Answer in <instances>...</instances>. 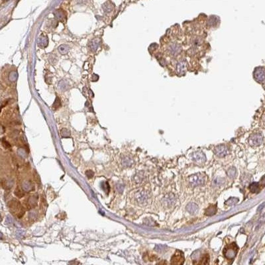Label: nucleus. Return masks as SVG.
<instances>
[{
	"label": "nucleus",
	"mask_w": 265,
	"mask_h": 265,
	"mask_svg": "<svg viewBox=\"0 0 265 265\" xmlns=\"http://www.w3.org/2000/svg\"><path fill=\"white\" fill-rule=\"evenodd\" d=\"M207 176L205 174L198 173L189 176L188 182L191 186L197 187V186L204 185L207 181Z\"/></svg>",
	"instance_id": "obj_1"
},
{
	"label": "nucleus",
	"mask_w": 265,
	"mask_h": 265,
	"mask_svg": "<svg viewBox=\"0 0 265 265\" xmlns=\"http://www.w3.org/2000/svg\"><path fill=\"white\" fill-rule=\"evenodd\" d=\"M238 247L235 243H233L225 247L223 250V255L227 260H233L235 259L238 252Z\"/></svg>",
	"instance_id": "obj_2"
},
{
	"label": "nucleus",
	"mask_w": 265,
	"mask_h": 265,
	"mask_svg": "<svg viewBox=\"0 0 265 265\" xmlns=\"http://www.w3.org/2000/svg\"><path fill=\"white\" fill-rule=\"evenodd\" d=\"M263 140V136L261 132H255L252 133L249 136V143L251 147H259L262 143Z\"/></svg>",
	"instance_id": "obj_3"
},
{
	"label": "nucleus",
	"mask_w": 265,
	"mask_h": 265,
	"mask_svg": "<svg viewBox=\"0 0 265 265\" xmlns=\"http://www.w3.org/2000/svg\"><path fill=\"white\" fill-rule=\"evenodd\" d=\"M9 204H10V205H9V208H10L12 214L18 216L19 218H20V217L23 216L24 211L23 210L22 206H21L20 203L17 200H12Z\"/></svg>",
	"instance_id": "obj_4"
},
{
	"label": "nucleus",
	"mask_w": 265,
	"mask_h": 265,
	"mask_svg": "<svg viewBox=\"0 0 265 265\" xmlns=\"http://www.w3.org/2000/svg\"><path fill=\"white\" fill-rule=\"evenodd\" d=\"M214 154L216 155L217 156L219 157V158H222V157H225L227 155L230 154V150L229 147L227 146L226 145H219L218 146H216L214 149Z\"/></svg>",
	"instance_id": "obj_5"
},
{
	"label": "nucleus",
	"mask_w": 265,
	"mask_h": 265,
	"mask_svg": "<svg viewBox=\"0 0 265 265\" xmlns=\"http://www.w3.org/2000/svg\"><path fill=\"white\" fill-rule=\"evenodd\" d=\"M192 160L195 164L198 165L204 164L206 161V156L204 153L202 151L194 152L192 154Z\"/></svg>",
	"instance_id": "obj_6"
},
{
	"label": "nucleus",
	"mask_w": 265,
	"mask_h": 265,
	"mask_svg": "<svg viewBox=\"0 0 265 265\" xmlns=\"http://www.w3.org/2000/svg\"><path fill=\"white\" fill-rule=\"evenodd\" d=\"M184 262V257L183 252L180 250H176L175 253L172 257L170 262L172 264H182Z\"/></svg>",
	"instance_id": "obj_7"
},
{
	"label": "nucleus",
	"mask_w": 265,
	"mask_h": 265,
	"mask_svg": "<svg viewBox=\"0 0 265 265\" xmlns=\"http://www.w3.org/2000/svg\"><path fill=\"white\" fill-rule=\"evenodd\" d=\"M176 202V198L172 194H169L164 197L163 200V203L164 204V207L167 208H170L172 207Z\"/></svg>",
	"instance_id": "obj_8"
},
{
	"label": "nucleus",
	"mask_w": 265,
	"mask_h": 265,
	"mask_svg": "<svg viewBox=\"0 0 265 265\" xmlns=\"http://www.w3.org/2000/svg\"><path fill=\"white\" fill-rule=\"evenodd\" d=\"M255 78L258 82H263L265 81V69L258 68L255 72Z\"/></svg>",
	"instance_id": "obj_9"
},
{
	"label": "nucleus",
	"mask_w": 265,
	"mask_h": 265,
	"mask_svg": "<svg viewBox=\"0 0 265 265\" xmlns=\"http://www.w3.org/2000/svg\"><path fill=\"white\" fill-rule=\"evenodd\" d=\"M186 210L189 212L190 214H195L198 211V206L195 203H190L186 206Z\"/></svg>",
	"instance_id": "obj_10"
},
{
	"label": "nucleus",
	"mask_w": 265,
	"mask_h": 265,
	"mask_svg": "<svg viewBox=\"0 0 265 265\" xmlns=\"http://www.w3.org/2000/svg\"><path fill=\"white\" fill-rule=\"evenodd\" d=\"M217 207L216 205H211L209 207H207L206 210V215L209 216H211L216 213Z\"/></svg>",
	"instance_id": "obj_11"
},
{
	"label": "nucleus",
	"mask_w": 265,
	"mask_h": 265,
	"mask_svg": "<svg viewBox=\"0 0 265 265\" xmlns=\"http://www.w3.org/2000/svg\"><path fill=\"white\" fill-rule=\"evenodd\" d=\"M249 190L250 192L252 193H258L259 192V191L261 190V187H260V184L257 182H253L249 186Z\"/></svg>",
	"instance_id": "obj_12"
},
{
	"label": "nucleus",
	"mask_w": 265,
	"mask_h": 265,
	"mask_svg": "<svg viewBox=\"0 0 265 265\" xmlns=\"http://www.w3.org/2000/svg\"><path fill=\"white\" fill-rule=\"evenodd\" d=\"M137 198H138V201L140 202H147V200L148 199V195L146 192H140L137 195Z\"/></svg>",
	"instance_id": "obj_13"
},
{
	"label": "nucleus",
	"mask_w": 265,
	"mask_h": 265,
	"mask_svg": "<svg viewBox=\"0 0 265 265\" xmlns=\"http://www.w3.org/2000/svg\"><path fill=\"white\" fill-rule=\"evenodd\" d=\"M58 49L59 50V52H61V54H64L67 53L68 51V50H69V48H68V47L67 46V45H61V46Z\"/></svg>",
	"instance_id": "obj_14"
},
{
	"label": "nucleus",
	"mask_w": 265,
	"mask_h": 265,
	"mask_svg": "<svg viewBox=\"0 0 265 265\" xmlns=\"http://www.w3.org/2000/svg\"><path fill=\"white\" fill-rule=\"evenodd\" d=\"M235 174H236V170H235V168H233V167H232V168H231L229 169L228 171H227V174H228V176H230V177L233 178L234 176H235Z\"/></svg>",
	"instance_id": "obj_15"
},
{
	"label": "nucleus",
	"mask_w": 265,
	"mask_h": 265,
	"mask_svg": "<svg viewBox=\"0 0 265 265\" xmlns=\"http://www.w3.org/2000/svg\"><path fill=\"white\" fill-rule=\"evenodd\" d=\"M260 125L262 128L265 129V111L262 114V115L261 118V121H260Z\"/></svg>",
	"instance_id": "obj_16"
},
{
	"label": "nucleus",
	"mask_w": 265,
	"mask_h": 265,
	"mask_svg": "<svg viewBox=\"0 0 265 265\" xmlns=\"http://www.w3.org/2000/svg\"><path fill=\"white\" fill-rule=\"evenodd\" d=\"M86 176H88V178H92L93 176H94V172L92 171V170H88V171L86 172Z\"/></svg>",
	"instance_id": "obj_17"
},
{
	"label": "nucleus",
	"mask_w": 265,
	"mask_h": 265,
	"mask_svg": "<svg viewBox=\"0 0 265 265\" xmlns=\"http://www.w3.org/2000/svg\"><path fill=\"white\" fill-rule=\"evenodd\" d=\"M3 145L5 146V147L6 148H9L11 146H10V145L9 144V143L8 142H6V141H3Z\"/></svg>",
	"instance_id": "obj_18"
},
{
	"label": "nucleus",
	"mask_w": 265,
	"mask_h": 265,
	"mask_svg": "<svg viewBox=\"0 0 265 265\" xmlns=\"http://www.w3.org/2000/svg\"><path fill=\"white\" fill-rule=\"evenodd\" d=\"M261 183L262 186H265V175L261 178Z\"/></svg>",
	"instance_id": "obj_19"
}]
</instances>
